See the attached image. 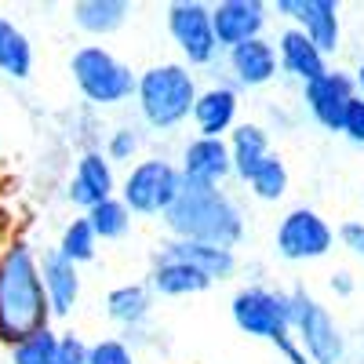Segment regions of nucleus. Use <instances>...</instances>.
I'll return each instance as SVG.
<instances>
[{
	"label": "nucleus",
	"instance_id": "20e7f679",
	"mask_svg": "<svg viewBox=\"0 0 364 364\" xmlns=\"http://www.w3.org/2000/svg\"><path fill=\"white\" fill-rule=\"evenodd\" d=\"M70 77L73 87L80 91L84 106L91 109H117L135 99L139 73L113 55L106 44H80L70 55Z\"/></svg>",
	"mask_w": 364,
	"mask_h": 364
},
{
	"label": "nucleus",
	"instance_id": "f8f14e48",
	"mask_svg": "<svg viewBox=\"0 0 364 364\" xmlns=\"http://www.w3.org/2000/svg\"><path fill=\"white\" fill-rule=\"evenodd\" d=\"M120 178H117V164L102 154V149H84L73 161V171L66 178V200L87 215L91 208H99L102 200L117 197Z\"/></svg>",
	"mask_w": 364,
	"mask_h": 364
},
{
	"label": "nucleus",
	"instance_id": "c756f323",
	"mask_svg": "<svg viewBox=\"0 0 364 364\" xmlns=\"http://www.w3.org/2000/svg\"><path fill=\"white\" fill-rule=\"evenodd\" d=\"M87 364H139V357L120 336H102V339L91 343Z\"/></svg>",
	"mask_w": 364,
	"mask_h": 364
},
{
	"label": "nucleus",
	"instance_id": "412c9836",
	"mask_svg": "<svg viewBox=\"0 0 364 364\" xmlns=\"http://www.w3.org/2000/svg\"><path fill=\"white\" fill-rule=\"evenodd\" d=\"M157 252H161V255H171V259H182V262H190L193 269H200L204 277H211L215 284L237 277V269H240L237 252L215 248V245H200V240H175V237H168Z\"/></svg>",
	"mask_w": 364,
	"mask_h": 364
},
{
	"label": "nucleus",
	"instance_id": "dca6fc26",
	"mask_svg": "<svg viewBox=\"0 0 364 364\" xmlns=\"http://www.w3.org/2000/svg\"><path fill=\"white\" fill-rule=\"evenodd\" d=\"M190 124H193V135L200 139H226L240 124V91L230 80H215L200 87Z\"/></svg>",
	"mask_w": 364,
	"mask_h": 364
},
{
	"label": "nucleus",
	"instance_id": "cd10ccee",
	"mask_svg": "<svg viewBox=\"0 0 364 364\" xmlns=\"http://www.w3.org/2000/svg\"><path fill=\"white\" fill-rule=\"evenodd\" d=\"M58 336H63V331H55V324L33 331V336H26L22 343H15L8 350V364H55Z\"/></svg>",
	"mask_w": 364,
	"mask_h": 364
},
{
	"label": "nucleus",
	"instance_id": "aec40b11",
	"mask_svg": "<svg viewBox=\"0 0 364 364\" xmlns=\"http://www.w3.org/2000/svg\"><path fill=\"white\" fill-rule=\"evenodd\" d=\"M226 146H230V161H233V178L245 186L259 171V164L273 154V135L266 132L262 120H240L226 135Z\"/></svg>",
	"mask_w": 364,
	"mask_h": 364
},
{
	"label": "nucleus",
	"instance_id": "7c9ffc66",
	"mask_svg": "<svg viewBox=\"0 0 364 364\" xmlns=\"http://www.w3.org/2000/svg\"><path fill=\"white\" fill-rule=\"evenodd\" d=\"M87 357H91V343H84L77 331H63V336H58L55 364H87Z\"/></svg>",
	"mask_w": 364,
	"mask_h": 364
},
{
	"label": "nucleus",
	"instance_id": "f03ea898",
	"mask_svg": "<svg viewBox=\"0 0 364 364\" xmlns=\"http://www.w3.org/2000/svg\"><path fill=\"white\" fill-rule=\"evenodd\" d=\"M161 223L175 240H200L230 252H237L248 237L245 208L226 186H182Z\"/></svg>",
	"mask_w": 364,
	"mask_h": 364
},
{
	"label": "nucleus",
	"instance_id": "9b49d317",
	"mask_svg": "<svg viewBox=\"0 0 364 364\" xmlns=\"http://www.w3.org/2000/svg\"><path fill=\"white\" fill-rule=\"evenodd\" d=\"M269 11H277L288 26H299L328 58L343 48V8H339V0H273Z\"/></svg>",
	"mask_w": 364,
	"mask_h": 364
},
{
	"label": "nucleus",
	"instance_id": "423d86ee",
	"mask_svg": "<svg viewBox=\"0 0 364 364\" xmlns=\"http://www.w3.org/2000/svg\"><path fill=\"white\" fill-rule=\"evenodd\" d=\"M230 321L237 324V331L269 343L273 350L295 343V336H291V299H288V288H269L262 281L240 284L233 291V299H230Z\"/></svg>",
	"mask_w": 364,
	"mask_h": 364
},
{
	"label": "nucleus",
	"instance_id": "2eb2a0df",
	"mask_svg": "<svg viewBox=\"0 0 364 364\" xmlns=\"http://www.w3.org/2000/svg\"><path fill=\"white\" fill-rule=\"evenodd\" d=\"M226 63V73H230V84L237 91H259V87H269L273 80L281 77V63H277V48L266 37H255L248 44H237L223 55Z\"/></svg>",
	"mask_w": 364,
	"mask_h": 364
},
{
	"label": "nucleus",
	"instance_id": "72a5a7b5",
	"mask_svg": "<svg viewBox=\"0 0 364 364\" xmlns=\"http://www.w3.org/2000/svg\"><path fill=\"white\" fill-rule=\"evenodd\" d=\"M328 288H331V295H336V299H350L357 291V277H353L350 269H336L328 277Z\"/></svg>",
	"mask_w": 364,
	"mask_h": 364
},
{
	"label": "nucleus",
	"instance_id": "0eeeda50",
	"mask_svg": "<svg viewBox=\"0 0 364 364\" xmlns=\"http://www.w3.org/2000/svg\"><path fill=\"white\" fill-rule=\"evenodd\" d=\"M178 193H182L178 161L161 157V154L139 157L124 171L120 190H117V197L128 204V211H132L135 219H164L168 208L178 200Z\"/></svg>",
	"mask_w": 364,
	"mask_h": 364
},
{
	"label": "nucleus",
	"instance_id": "4be33fe9",
	"mask_svg": "<svg viewBox=\"0 0 364 364\" xmlns=\"http://www.w3.org/2000/svg\"><path fill=\"white\" fill-rule=\"evenodd\" d=\"M154 291H149L146 281H128V284H117L106 291L102 306H106V317L124 328V331H135V328H146L149 317H154Z\"/></svg>",
	"mask_w": 364,
	"mask_h": 364
},
{
	"label": "nucleus",
	"instance_id": "c9c22d12",
	"mask_svg": "<svg viewBox=\"0 0 364 364\" xmlns=\"http://www.w3.org/2000/svg\"><path fill=\"white\" fill-rule=\"evenodd\" d=\"M353 87H357V99H364V58H360L357 70H353Z\"/></svg>",
	"mask_w": 364,
	"mask_h": 364
},
{
	"label": "nucleus",
	"instance_id": "b1692460",
	"mask_svg": "<svg viewBox=\"0 0 364 364\" xmlns=\"http://www.w3.org/2000/svg\"><path fill=\"white\" fill-rule=\"evenodd\" d=\"M33 66H37V51H33L29 33L11 15L0 11V77H8L15 84H26L29 77H33Z\"/></svg>",
	"mask_w": 364,
	"mask_h": 364
},
{
	"label": "nucleus",
	"instance_id": "f704fd0d",
	"mask_svg": "<svg viewBox=\"0 0 364 364\" xmlns=\"http://www.w3.org/2000/svg\"><path fill=\"white\" fill-rule=\"evenodd\" d=\"M266 117H269V124H266V132L273 135V132H295V117H288V109L284 106H266Z\"/></svg>",
	"mask_w": 364,
	"mask_h": 364
},
{
	"label": "nucleus",
	"instance_id": "c85d7f7f",
	"mask_svg": "<svg viewBox=\"0 0 364 364\" xmlns=\"http://www.w3.org/2000/svg\"><path fill=\"white\" fill-rule=\"evenodd\" d=\"M102 154L113 161V164H135L139 154H142V128L139 124H117L106 132L102 139Z\"/></svg>",
	"mask_w": 364,
	"mask_h": 364
},
{
	"label": "nucleus",
	"instance_id": "7ed1b4c3",
	"mask_svg": "<svg viewBox=\"0 0 364 364\" xmlns=\"http://www.w3.org/2000/svg\"><path fill=\"white\" fill-rule=\"evenodd\" d=\"M200 95L197 73L182 63H154L139 73L135 84V109L142 128L157 132V135H171L182 124H190L193 117V102Z\"/></svg>",
	"mask_w": 364,
	"mask_h": 364
},
{
	"label": "nucleus",
	"instance_id": "5701e85b",
	"mask_svg": "<svg viewBox=\"0 0 364 364\" xmlns=\"http://www.w3.org/2000/svg\"><path fill=\"white\" fill-rule=\"evenodd\" d=\"M132 11L135 8L128 4V0H77V4L70 8V18L84 37L106 41V37L120 33V29L128 26Z\"/></svg>",
	"mask_w": 364,
	"mask_h": 364
},
{
	"label": "nucleus",
	"instance_id": "9d476101",
	"mask_svg": "<svg viewBox=\"0 0 364 364\" xmlns=\"http://www.w3.org/2000/svg\"><path fill=\"white\" fill-rule=\"evenodd\" d=\"M353 99H357L353 73L339 70V66H328L317 80L299 87L302 109H306L310 120L317 128H324L328 135H343V120H346V109H350Z\"/></svg>",
	"mask_w": 364,
	"mask_h": 364
},
{
	"label": "nucleus",
	"instance_id": "39448f33",
	"mask_svg": "<svg viewBox=\"0 0 364 364\" xmlns=\"http://www.w3.org/2000/svg\"><path fill=\"white\" fill-rule=\"evenodd\" d=\"M288 299H291V336L299 350L306 353V360L310 364H346L350 339H346L343 324L336 321V314L306 284H291Z\"/></svg>",
	"mask_w": 364,
	"mask_h": 364
},
{
	"label": "nucleus",
	"instance_id": "6e6552de",
	"mask_svg": "<svg viewBox=\"0 0 364 364\" xmlns=\"http://www.w3.org/2000/svg\"><path fill=\"white\" fill-rule=\"evenodd\" d=\"M164 26L168 37L182 55V66L190 70H208L219 63V41H215V26H211V4L204 0H175L164 8Z\"/></svg>",
	"mask_w": 364,
	"mask_h": 364
},
{
	"label": "nucleus",
	"instance_id": "2f4dec72",
	"mask_svg": "<svg viewBox=\"0 0 364 364\" xmlns=\"http://www.w3.org/2000/svg\"><path fill=\"white\" fill-rule=\"evenodd\" d=\"M336 240L353 255V259H360L364 262V219H346V223H339L336 226Z\"/></svg>",
	"mask_w": 364,
	"mask_h": 364
},
{
	"label": "nucleus",
	"instance_id": "a878e982",
	"mask_svg": "<svg viewBox=\"0 0 364 364\" xmlns=\"http://www.w3.org/2000/svg\"><path fill=\"white\" fill-rule=\"evenodd\" d=\"M288 186H291V175H288V164H284L281 154H269V157L259 164V171L245 182V190H248L255 200H262V204L284 200V197H288Z\"/></svg>",
	"mask_w": 364,
	"mask_h": 364
},
{
	"label": "nucleus",
	"instance_id": "a211bd4d",
	"mask_svg": "<svg viewBox=\"0 0 364 364\" xmlns=\"http://www.w3.org/2000/svg\"><path fill=\"white\" fill-rule=\"evenodd\" d=\"M41 281H44V295H48V306H51V317L63 321V317H73L77 302H80V266L66 262L55 248H44L41 252Z\"/></svg>",
	"mask_w": 364,
	"mask_h": 364
},
{
	"label": "nucleus",
	"instance_id": "393cba45",
	"mask_svg": "<svg viewBox=\"0 0 364 364\" xmlns=\"http://www.w3.org/2000/svg\"><path fill=\"white\" fill-rule=\"evenodd\" d=\"M55 252L73 266H84V262H91L99 255V237H95V230H91L87 215H73L63 230H58Z\"/></svg>",
	"mask_w": 364,
	"mask_h": 364
},
{
	"label": "nucleus",
	"instance_id": "4468645a",
	"mask_svg": "<svg viewBox=\"0 0 364 364\" xmlns=\"http://www.w3.org/2000/svg\"><path fill=\"white\" fill-rule=\"evenodd\" d=\"M211 26H215V41L226 55L237 44L266 37L269 4H262V0H219V4H211Z\"/></svg>",
	"mask_w": 364,
	"mask_h": 364
},
{
	"label": "nucleus",
	"instance_id": "1a4fd4ad",
	"mask_svg": "<svg viewBox=\"0 0 364 364\" xmlns=\"http://www.w3.org/2000/svg\"><path fill=\"white\" fill-rule=\"evenodd\" d=\"M331 248H336V226L310 204L288 208L273 230V252L284 262H317L331 255Z\"/></svg>",
	"mask_w": 364,
	"mask_h": 364
},
{
	"label": "nucleus",
	"instance_id": "ddd939ff",
	"mask_svg": "<svg viewBox=\"0 0 364 364\" xmlns=\"http://www.w3.org/2000/svg\"><path fill=\"white\" fill-rule=\"evenodd\" d=\"M178 171H182V186H226V178H233L226 139L190 135L178 149Z\"/></svg>",
	"mask_w": 364,
	"mask_h": 364
},
{
	"label": "nucleus",
	"instance_id": "473e14b6",
	"mask_svg": "<svg viewBox=\"0 0 364 364\" xmlns=\"http://www.w3.org/2000/svg\"><path fill=\"white\" fill-rule=\"evenodd\" d=\"M343 139L357 149H364V99H353L343 120Z\"/></svg>",
	"mask_w": 364,
	"mask_h": 364
},
{
	"label": "nucleus",
	"instance_id": "f3484780",
	"mask_svg": "<svg viewBox=\"0 0 364 364\" xmlns=\"http://www.w3.org/2000/svg\"><path fill=\"white\" fill-rule=\"evenodd\" d=\"M273 48H277V63H281V77L295 80L299 87L317 80L324 70H328V55L302 33L299 26H284L277 41H273Z\"/></svg>",
	"mask_w": 364,
	"mask_h": 364
},
{
	"label": "nucleus",
	"instance_id": "bb28decb",
	"mask_svg": "<svg viewBox=\"0 0 364 364\" xmlns=\"http://www.w3.org/2000/svg\"><path fill=\"white\" fill-rule=\"evenodd\" d=\"M132 219L135 215L128 211V204L120 197H109L99 208L87 211V223H91V230H95L99 240H124L132 233Z\"/></svg>",
	"mask_w": 364,
	"mask_h": 364
},
{
	"label": "nucleus",
	"instance_id": "f257e3e1",
	"mask_svg": "<svg viewBox=\"0 0 364 364\" xmlns=\"http://www.w3.org/2000/svg\"><path fill=\"white\" fill-rule=\"evenodd\" d=\"M51 321L41 281V252L26 237H15L0 248V346L11 350Z\"/></svg>",
	"mask_w": 364,
	"mask_h": 364
},
{
	"label": "nucleus",
	"instance_id": "6ab92c4d",
	"mask_svg": "<svg viewBox=\"0 0 364 364\" xmlns=\"http://www.w3.org/2000/svg\"><path fill=\"white\" fill-rule=\"evenodd\" d=\"M146 284H149V291L161 295V299H190V295L208 291L215 281L204 277V273L193 269L190 262L154 252V259H149V273H146Z\"/></svg>",
	"mask_w": 364,
	"mask_h": 364
}]
</instances>
